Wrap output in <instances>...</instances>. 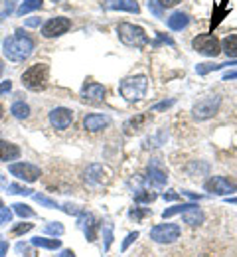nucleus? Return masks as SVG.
Wrapping results in <instances>:
<instances>
[{
    "mask_svg": "<svg viewBox=\"0 0 237 257\" xmlns=\"http://www.w3.org/2000/svg\"><path fill=\"white\" fill-rule=\"evenodd\" d=\"M2 48H4V56L10 62H24L34 52V40L30 36H24L22 30H16L14 36H8L4 40Z\"/></svg>",
    "mask_w": 237,
    "mask_h": 257,
    "instance_id": "1",
    "label": "nucleus"
},
{
    "mask_svg": "<svg viewBox=\"0 0 237 257\" xmlns=\"http://www.w3.org/2000/svg\"><path fill=\"white\" fill-rule=\"evenodd\" d=\"M146 89H148V79L146 75H133V77H127L123 79L119 91L121 95L125 97L127 101L135 103V101H140L142 97L146 95Z\"/></svg>",
    "mask_w": 237,
    "mask_h": 257,
    "instance_id": "2",
    "label": "nucleus"
},
{
    "mask_svg": "<svg viewBox=\"0 0 237 257\" xmlns=\"http://www.w3.org/2000/svg\"><path fill=\"white\" fill-rule=\"evenodd\" d=\"M22 85L30 91H42L48 85V65L34 64L22 73Z\"/></svg>",
    "mask_w": 237,
    "mask_h": 257,
    "instance_id": "3",
    "label": "nucleus"
},
{
    "mask_svg": "<svg viewBox=\"0 0 237 257\" xmlns=\"http://www.w3.org/2000/svg\"><path fill=\"white\" fill-rule=\"evenodd\" d=\"M117 32H119V38L125 46H131V48H144L148 44V36L146 32L140 28V26H135V24H129V22H121L117 26Z\"/></svg>",
    "mask_w": 237,
    "mask_h": 257,
    "instance_id": "4",
    "label": "nucleus"
},
{
    "mask_svg": "<svg viewBox=\"0 0 237 257\" xmlns=\"http://www.w3.org/2000/svg\"><path fill=\"white\" fill-rule=\"evenodd\" d=\"M192 46L198 54L203 56H209V58H215L219 52H221V46H219V40L213 36V34H200L192 40Z\"/></svg>",
    "mask_w": 237,
    "mask_h": 257,
    "instance_id": "5",
    "label": "nucleus"
},
{
    "mask_svg": "<svg viewBox=\"0 0 237 257\" xmlns=\"http://www.w3.org/2000/svg\"><path fill=\"white\" fill-rule=\"evenodd\" d=\"M219 105H221V97L217 95H211V97H205L202 101H198L192 109L194 117L200 119V121H205V119H211L217 111H219Z\"/></svg>",
    "mask_w": 237,
    "mask_h": 257,
    "instance_id": "6",
    "label": "nucleus"
},
{
    "mask_svg": "<svg viewBox=\"0 0 237 257\" xmlns=\"http://www.w3.org/2000/svg\"><path fill=\"white\" fill-rule=\"evenodd\" d=\"M180 233H182L180 225L160 224L150 229V239H154L156 243H172V241H176L180 237Z\"/></svg>",
    "mask_w": 237,
    "mask_h": 257,
    "instance_id": "7",
    "label": "nucleus"
},
{
    "mask_svg": "<svg viewBox=\"0 0 237 257\" xmlns=\"http://www.w3.org/2000/svg\"><path fill=\"white\" fill-rule=\"evenodd\" d=\"M205 190L211 194L227 196V194L231 192H237V182L233 178H227V176H211L205 182Z\"/></svg>",
    "mask_w": 237,
    "mask_h": 257,
    "instance_id": "8",
    "label": "nucleus"
},
{
    "mask_svg": "<svg viewBox=\"0 0 237 257\" xmlns=\"http://www.w3.org/2000/svg\"><path fill=\"white\" fill-rule=\"evenodd\" d=\"M8 170L12 176H16L18 180H24V182H36L40 178V168L30 162H14L8 166Z\"/></svg>",
    "mask_w": 237,
    "mask_h": 257,
    "instance_id": "9",
    "label": "nucleus"
},
{
    "mask_svg": "<svg viewBox=\"0 0 237 257\" xmlns=\"http://www.w3.org/2000/svg\"><path fill=\"white\" fill-rule=\"evenodd\" d=\"M71 28V22L66 16H56V18H50L44 26H42V34L46 38H56V36H62Z\"/></svg>",
    "mask_w": 237,
    "mask_h": 257,
    "instance_id": "10",
    "label": "nucleus"
},
{
    "mask_svg": "<svg viewBox=\"0 0 237 257\" xmlns=\"http://www.w3.org/2000/svg\"><path fill=\"white\" fill-rule=\"evenodd\" d=\"M73 121V113L66 109V107H56L52 113H50V123L52 127L58 128V131H66Z\"/></svg>",
    "mask_w": 237,
    "mask_h": 257,
    "instance_id": "11",
    "label": "nucleus"
},
{
    "mask_svg": "<svg viewBox=\"0 0 237 257\" xmlns=\"http://www.w3.org/2000/svg\"><path fill=\"white\" fill-rule=\"evenodd\" d=\"M111 125V119L107 115H87L83 119V127L87 128L89 133H97V131H103L105 127Z\"/></svg>",
    "mask_w": 237,
    "mask_h": 257,
    "instance_id": "12",
    "label": "nucleus"
},
{
    "mask_svg": "<svg viewBox=\"0 0 237 257\" xmlns=\"http://www.w3.org/2000/svg\"><path fill=\"white\" fill-rule=\"evenodd\" d=\"M105 93H107V89L103 87L101 83H87V85L81 89V97H83L85 101H93V103L103 101V99H105Z\"/></svg>",
    "mask_w": 237,
    "mask_h": 257,
    "instance_id": "13",
    "label": "nucleus"
},
{
    "mask_svg": "<svg viewBox=\"0 0 237 257\" xmlns=\"http://www.w3.org/2000/svg\"><path fill=\"white\" fill-rule=\"evenodd\" d=\"M20 157V149L8 141H2L0 139V161L8 162V161H14Z\"/></svg>",
    "mask_w": 237,
    "mask_h": 257,
    "instance_id": "14",
    "label": "nucleus"
},
{
    "mask_svg": "<svg viewBox=\"0 0 237 257\" xmlns=\"http://www.w3.org/2000/svg\"><path fill=\"white\" fill-rule=\"evenodd\" d=\"M103 176H105V168H103L101 164H91V166L85 170V180H87V184H91V186L101 184Z\"/></svg>",
    "mask_w": 237,
    "mask_h": 257,
    "instance_id": "15",
    "label": "nucleus"
},
{
    "mask_svg": "<svg viewBox=\"0 0 237 257\" xmlns=\"http://www.w3.org/2000/svg\"><path fill=\"white\" fill-rule=\"evenodd\" d=\"M148 176H150V180H154L158 186L166 184V180H168V174L158 166V162L156 161L150 162V166H148Z\"/></svg>",
    "mask_w": 237,
    "mask_h": 257,
    "instance_id": "16",
    "label": "nucleus"
},
{
    "mask_svg": "<svg viewBox=\"0 0 237 257\" xmlns=\"http://www.w3.org/2000/svg\"><path fill=\"white\" fill-rule=\"evenodd\" d=\"M182 218H184V222L190 225H200L203 224V212L198 208V204L196 206H192L190 210H186L184 214H182Z\"/></svg>",
    "mask_w": 237,
    "mask_h": 257,
    "instance_id": "17",
    "label": "nucleus"
},
{
    "mask_svg": "<svg viewBox=\"0 0 237 257\" xmlns=\"http://www.w3.org/2000/svg\"><path fill=\"white\" fill-rule=\"evenodd\" d=\"M111 10H127V12H138L140 10V6H138V2L136 0H113V2H109L107 4Z\"/></svg>",
    "mask_w": 237,
    "mask_h": 257,
    "instance_id": "18",
    "label": "nucleus"
},
{
    "mask_svg": "<svg viewBox=\"0 0 237 257\" xmlns=\"http://www.w3.org/2000/svg\"><path fill=\"white\" fill-rule=\"evenodd\" d=\"M188 24H190V18H188V14H184V12H174L168 18L170 30H184Z\"/></svg>",
    "mask_w": 237,
    "mask_h": 257,
    "instance_id": "19",
    "label": "nucleus"
},
{
    "mask_svg": "<svg viewBox=\"0 0 237 257\" xmlns=\"http://www.w3.org/2000/svg\"><path fill=\"white\" fill-rule=\"evenodd\" d=\"M79 224L85 229V235L89 241H95V224H93V216L91 214H81Z\"/></svg>",
    "mask_w": 237,
    "mask_h": 257,
    "instance_id": "20",
    "label": "nucleus"
},
{
    "mask_svg": "<svg viewBox=\"0 0 237 257\" xmlns=\"http://www.w3.org/2000/svg\"><path fill=\"white\" fill-rule=\"evenodd\" d=\"M32 245L44 247V249H60L62 247V241L60 239H48V237H34L32 239Z\"/></svg>",
    "mask_w": 237,
    "mask_h": 257,
    "instance_id": "21",
    "label": "nucleus"
},
{
    "mask_svg": "<svg viewBox=\"0 0 237 257\" xmlns=\"http://www.w3.org/2000/svg\"><path fill=\"white\" fill-rule=\"evenodd\" d=\"M10 113H12V117H16V119H26V117L30 115V107H28L24 101H16V103L10 107Z\"/></svg>",
    "mask_w": 237,
    "mask_h": 257,
    "instance_id": "22",
    "label": "nucleus"
},
{
    "mask_svg": "<svg viewBox=\"0 0 237 257\" xmlns=\"http://www.w3.org/2000/svg\"><path fill=\"white\" fill-rule=\"evenodd\" d=\"M223 52L229 58H237V34H231L223 40Z\"/></svg>",
    "mask_w": 237,
    "mask_h": 257,
    "instance_id": "23",
    "label": "nucleus"
},
{
    "mask_svg": "<svg viewBox=\"0 0 237 257\" xmlns=\"http://www.w3.org/2000/svg\"><path fill=\"white\" fill-rule=\"evenodd\" d=\"M42 2H44V0H24V2L18 6L16 14H18V16H24V14L32 12V10H38V8L42 6Z\"/></svg>",
    "mask_w": 237,
    "mask_h": 257,
    "instance_id": "24",
    "label": "nucleus"
},
{
    "mask_svg": "<svg viewBox=\"0 0 237 257\" xmlns=\"http://www.w3.org/2000/svg\"><path fill=\"white\" fill-rule=\"evenodd\" d=\"M144 121H146V115H138V117L129 119V121L125 123V133H127V135H131V133L140 131V127H142V123H144Z\"/></svg>",
    "mask_w": 237,
    "mask_h": 257,
    "instance_id": "25",
    "label": "nucleus"
},
{
    "mask_svg": "<svg viewBox=\"0 0 237 257\" xmlns=\"http://www.w3.org/2000/svg\"><path fill=\"white\" fill-rule=\"evenodd\" d=\"M192 206H196V204H178V206H172V208L162 212V218L166 220V218H172V216H176V214H184V212L190 210Z\"/></svg>",
    "mask_w": 237,
    "mask_h": 257,
    "instance_id": "26",
    "label": "nucleus"
},
{
    "mask_svg": "<svg viewBox=\"0 0 237 257\" xmlns=\"http://www.w3.org/2000/svg\"><path fill=\"white\" fill-rule=\"evenodd\" d=\"M233 64V62H231ZM225 65H229V64H200L198 67H196V71L200 73V75H205V73H209V71H213V69H223Z\"/></svg>",
    "mask_w": 237,
    "mask_h": 257,
    "instance_id": "27",
    "label": "nucleus"
},
{
    "mask_svg": "<svg viewBox=\"0 0 237 257\" xmlns=\"http://www.w3.org/2000/svg\"><path fill=\"white\" fill-rule=\"evenodd\" d=\"M12 208H14V212H16L20 218H34V212H32L30 206H26V204H14Z\"/></svg>",
    "mask_w": 237,
    "mask_h": 257,
    "instance_id": "28",
    "label": "nucleus"
},
{
    "mask_svg": "<svg viewBox=\"0 0 237 257\" xmlns=\"http://www.w3.org/2000/svg\"><path fill=\"white\" fill-rule=\"evenodd\" d=\"M227 8H229V4H227V0H221V8H217V12H215V18L211 20V26H217L219 22H221V16L227 12Z\"/></svg>",
    "mask_w": 237,
    "mask_h": 257,
    "instance_id": "29",
    "label": "nucleus"
},
{
    "mask_svg": "<svg viewBox=\"0 0 237 257\" xmlns=\"http://www.w3.org/2000/svg\"><path fill=\"white\" fill-rule=\"evenodd\" d=\"M34 200L40 202L42 206H46V208H58V204H56L54 200H50V198H46V196H42V194H34Z\"/></svg>",
    "mask_w": 237,
    "mask_h": 257,
    "instance_id": "30",
    "label": "nucleus"
},
{
    "mask_svg": "<svg viewBox=\"0 0 237 257\" xmlns=\"http://www.w3.org/2000/svg\"><path fill=\"white\" fill-rule=\"evenodd\" d=\"M46 233L62 235V233H64V225L60 224V222H56V224H48V225H46Z\"/></svg>",
    "mask_w": 237,
    "mask_h": 257,
    "instance_id": "31",
    "label": "nucleus"
},
{
    "mask_svg": "<svg viewBox=\"0 0 237 257\" xmlns=\"http://www.w3.org/2000/svg\"><path fill=\"white\" fill-rule=\"evenodd\" d=\"M34 225L32 224H18L14 229H12V235H20V233H26V231H30Z\"/></svg>",
    "mask_w": 237,
    "mask_h": 257,
    "instance_id": "32",
    "label": "nucleus"
},
{
    "mask_svg": "<svg viewBox=\"0 0 237 257\" xmlns=\"http://www.w3.org/2000/svg\"><path fill=\"white\" fill-rule=\"evenodd\" d=\"M8 190H12V194H24V196L32 194V190H28L24 186H18V184H8Z\"/></svg>",
    "mask_w": 237,
    "mask_h": 257,
    "instance_id": "33",
    "label": "nucleus"
},
{
    "mask_svg": "<svg viewBox=\"0 0 237 257\" xmlns=\"http://www.w3.org/2000/svg\"><path fill=\"white\" fill-rule=\"evenodd\" d=\"M10 220H12V212H10L8 208H2V210H0V225L8 224Z\"/></svg>",
    "mask_w": 237,
    "mask_h": 257,
    "instance_id": "34",
    "label": "nucleus"
},
{
    "mask_svg": "<svg viewBox=\"0 0 237 257\" xmlns=\"http://www.w3.org/2000/svg\"><path fill=\"white\" fill-rule=\"evenodd\" d=\"M14 2H16V0H6V6H4V10L0 12V20H2L4 16H8V14L14 12Z\"/></svg>",
    "mask_w": 237,
    "mask_h": 257,
    "instance_id": "35",
    "label": "nucleus"
},
{
    "mask_svg": "<svg viewBox=\"0 0 237 257\" xmlns=\"http://www.w3.org/2000/svg\"><path fill=\"white\" fill-rule=\"evenodd\" d=\"M148 8H150V12H152L156 18H162V6H158L156 2L150 0V2H148Z\"/></svg>",
    "mask_w": 237,
    "mask_h": 257,
    "instance_id": "36",
    "label": "nucleus"
},
{
    "mask_svg": "<svg viewBox=\"0 0 237 257\" xmlns=\"http://www.w3.org/2000/svg\"><path fill=\"white\" fill-rule=\"evenodd\" d=\"M136 237H138V231H133V233H129V235H127V239H125V243H123V251H127V247L135 241Z\"/></svg>",
    "mask_w": 237,
    "mask_h": 257,
    "instance_id": "37",
    "label": "nucleus"
},
{
    "mask_svg": "<svg viewBox=\"0 0 237 257\" xmlns=\"http://www.w3.org/2000/svg\"><path fill=\"white\" fill-rule=\"evenodd\" d=\"M154 198H156L154 194H138L135 200H136V202H152Z\"/></svg>",
    "mask_w": 237,
    "mask_h": 257,
    "instance_id": "38",
    "label": "nucleus"
},
{
    "mask_svg": "<svg viewBox=\"0 0 237 257\" xmlns=\"http://www.w3.org/2000/svg\"><path fill=\"white\" fill-rule=\"evenodd\" d=\"M10 89H12V81H2V83H0V95H2V93H8Z\"/></svg>",
    "mask_w": 237,
    "mask_h": 257,
    "instance_id": "39",
    "label": "nucleus"
},
{
    "mask_svg": "<svg viewBox=\"0 0 237 257\" xmlns=\"http://www.w3.org/2000/svg\"><path fill=\"white\" fill-rule=\"evenodd\" d=\"M158 2H160L162 8H172V6H176V4L182 2V0H158Z\"/></svg>",
    "mask_w": 237,
    "mask_h": 257,
    "instance_id": "40",
    "label": "nucleus"
},
{
    "mask_svg": "<svg viewBox=\"0 0 237 257\" xmlns=\"http://www.w3.org/2000/svg\"><path fill=\"white\" fill-rule=\"evenodd\" d=\"M6 251H8V243H6V241L0 237V257L6 255Z\"/></svg>",
    "mask_w": 237,
    "mask_h": 257,
    "instance_id": "41",
    "label": "nucleus"
},
{
    "mask_svg": "<svg viewBox=\"0 0 237 257\" xmlns=\"http://www.w3.org/2000/svg\"><path fill=\"white\" fill-rule=\"evenodd\" d=\"M172 103H174V101H164V103H160V105H156V107H154L152 111H160V109H166V107H170Z\"/></svg>",
    "mask_w": 237,
    "mask_h": 257,
    "instance_id": "42",
    "label": "nucleus"
},
{
    "mask_svg": "<svg viewBox=\"0 0 237 257\" xmlns=\"http://www.w3.org/2000/svg\"><path fill=\"white\" fill-rule=\"evenodd\" d=\"M231 79H237V71H231V73L227 71V73L223 75V81H231Z\"/></svg>",
    "mask_w": 237,
    "mask_h": 257,
    "instance_id": "43",
    "label": "nucleus"
},
{
    "mask_svg": "<svg viewBox=\"0 0 237 257\" xmlns=\"http://www.w3.org/2000/svg\"><path fill=\"white\" fill-rule=\"evenodd\" d=\"M60 257H75V253H73L71 249H64V251L60 253Z\"/></svg>",
    "mask_w": 237,
    "mask_h": 257,
    "instance_id": "44",
    "label": "nucleus"
},
{
    "mask_svg": "<svg viewBox=\"0 0 237 257\" xmlns=\"http://www.w3.org/2000/svg\"><path fill=\"white\" fill-rule=\"evenodd\" d=\"M178 198V194L176 192H168V194H164V200H176Z\"/></svg>",
    "mask_w": 237,
    "mask_h": 257,
    "instance_id": "45",
    "label": "nucleus"
},
{
    "mask_svg": "<svg viewBox=\"0 0 237 257\" xmlns=\"http://www.w3.org/2000/svg\"><path fill=\"white\" fill-rule=\"evenodd\" d=\"M38 24H40V20H36V18L28 20V26H38Z\"/></svg>",
    "mask_w": 237,
    "mask_h": 257,
    "instance_id": "46",
    "label": "nucleus"
},
{
    "mask_svg": "<svg viewBox=\"0 0 237 257\" xmlns=\"http://www.w3.org/2000/svg\"><path fill=\"white\" fill-rule=\"evenodd\" d=\"M227 202H229V204H235L237 206V198H231V200H227Z\"/></svg>",
    "mask_w": 237,
    "mask_h": 257,
    "instance_id": "47",
    "label": "nucleus"
},
{
    "mask_svg": "<svg viewBox=\"0 0 237 257\" xmlns=\"http://www.w3.org/2000/svg\"><path fill=\"white\" fill-rule=\"evenodd\" d=\"M2 117H4V107L0 105V119H2Z\"/></svg>",
    "mask_w": 237,
    "mask_h": 257,
    "instance_id": "48",
    "label": "nucleus"
},
{
    "mask_svg": "<svg viewBox=\"0 0 237 257\" xmlns=\"http://www.w3.org/2000/svg\"><path fill=\"white\" fill-rule=\"evenodd\" d=\"M2 71H4V65H2V62H0V75H2Z\"/></svg>",
    "mask_w": 237,
    "mask_h": 257,
    "instance_id": "49",
    "label": "nucleus"
},
{
    "mask_svg": "<svg viewBox=\"0 0 237 257\" xmlns=\"http://www.w3.org/2000/svg\"><path fill=\"white\" fill-rule=\"evenodd\" d=\"M0 210H2V200H0Z\"/></svg>",
    "mask_w": 237,
    "mask_h": 257,
    "instance_id": "50",
    "label": "nucleus"
},
{
    "mask_svg": "<svg viewBox=\"0 0 237 257\" xmlns=\"http://www.w3.org/2000/svg\"><path fill=\"white\" fill-rule=\"evenodd\" d=\"M52 2H58V0H52Z\"/></svg>",
    "mask_w": 237,
    "mask_h": 257,
    "instance_id": "51",
    "label": "nucleus"
}]
</instances>
